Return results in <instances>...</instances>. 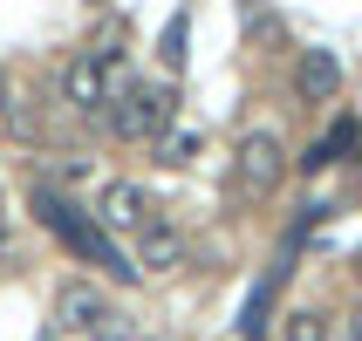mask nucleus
<instances>
[{
	"mask_svg": "<svg viewBox=\"0 0 362 341\" xmlns=\"http://www.w3.org/2000/svg\"><path fill=\"white\" fill-rule=\"evenodd\" d=\"M35 219L48 225V232H55V239L69 246L76 260L103 266V273H117V280H137V266H130V260L117 253V239H110V232H103V225L89 219V212H82V205H69L62 191H48V184H35Z\"/></svg>",
	"mask_w": 362,
	"mask_h": 341,
	"instance_id": "1",
	"label": "nucleus"
},
{
	"mask_svg": "<svg viewBox=\"0 0 362 341\" xmlns=\"http://www.w3.org/2000/svg\"><path fill=\"white\" fill-rule=\"evenodd\" d=\"M171 109H178V96L171 89H144V82H123L117 96H110V130H117L123 143H144V137H164L171 130Z\"/></svg>",
	"mask_w": 362,
	"mask_h": 341,
	"instance_id": "2",
	"label": "nucleus"
},
{
	"mask_svg": "<svg viewBox=\"0 0 362 341\" xmlns=\"http://www.w3.org/2000/svg\"><path fill=\"white\" fill-rule=\"evenodd\" d=\"M281 171H287L281 137H274V130H246L240 150H233V191H240V198H267V191L281 184Z\"/></svg>",
	"mask_w": 362,
	"mask_h": 341,
	"instance_id": "3",
	"label": "nucleus"
},
{
	"mask_svg": "<svg viewBox=\"0 0 362 341\" xmlns=\"http://www.w3.org/2000/svg\"><path fill=\"white\" fill-rule=\"evenodd\" d=\"M123 82H130L123 68H110V61H96V55H76L69 68H62V96L89 116V109H110V96H117Z\"/></svg>",
	"mask_w": 362,
	"mask_h": 341,
	"instance_id": "4",
	"label": "nucleus"
},
{
	"mask_svg": "<svg viewBox=\"0 0 362 341\" xmlns=\"http://www.w3.org/2000/svg\"><path fill=\"white\" fill-rule=\"evenodd\" d=\"M96 225L103 232H144V225H158V205L144 198V184L117 178V184H103V198H96Z\"/></svg>",
	"mask_w": 362,
	"mask_h": 341,
	"instance_id": "5",
	"label": "nucleus"
},
{
	"mask_svg": "<svg viewBox=\"0 0 362 341\" xmlns=\"http://www.w3.org/2000/svg\"><path fill=\"white\" fill-rule=\"evenodd\" d=\"M294 89H301L308 102H335V96H342V61L328 55V48H301V61H294Z\"/></svg>",
	"mask_w": 362,
	"mask_h": 341,
	"instance_id": "6",
	"label": "nucleus"
},
{
	"mask_svg": "<svg viewBox=\"0 0 362 341\" xmlns=\"http://www.w3.org/2000/svg\"><path fill=\"white\" fill-rule=\"evenodd\" d=\"M130 266H137V273H178V266H185V239L164 219L144 225V232H137V260H130Z\"/></svg>",
	"mask_w": 362,
	"mask_h": 341,
	"instance_id": "7",
	"label": "nucleus"
},
{
	"mask_svg": "<svg viewBox=\"0 0 362 341\" xmlns=\"http://www.w3.org/2000/svg\"><path fill=\"white\" fill-rule=\"evenodd\" d=\"M103 321V294L89 280H69L55 294V328H69V335H89V328Z\"/></svg>",
	"mask_w": 362,
	"mask_h": 341,
	"instance_id": "8",
	"label": "nucleus"
},
{
	"mask_svg": "<svg viewBox=\"0 0 362 341\" xmlns=\"http://www.w3.org/2000/svg\"><path fill=\"white\" fill-rule=\"evenodd\" d=\"M356 137H362V123H356V116H335V130H328L322 143H308V157H301V171H328V164L342 157V150H349V143H356Z\"/></svg>",
	"mask_w": 362,
	"mask_h": 341,
	"instance_id": "9",
	"label": "nucleus"
},
{
	"mask_svg": "<svg viewBox=\"0 0 362 341\" xmlns=\"http://www.w3.org/2000/svg\"><path fill=\"white\" fill-rule=\"evenodd\" d=\"M199 143H205V130H192V123H171L158 137V164H171V171H185V164L199 157Z\"/></svg>",
	"mask_w": 362,
	"mask_h": 341,
	"instance_id": "10",
	"label": "nucleus"
},
{
	"mask_svg": "<svg viewBox=\"0 0 362 341\" xmlns=\"http://www.w3.org/2000/svg\"><path fill=\"white\" fill-rule=\"evenodd\" d=\"M185 41H192V14L178 7V14L164 20V35H158V55H164V68H185V55H192Z\"/></svg>",
	"mask_w": 362,
	"mask_h": 341,
	"instance_id": "11",
	"label": "nucleus"
},
{
	"mask_svg": "<svg viewBox=\"0 0 362 341\" xmlns=\"http://www.w3.org/2000/svg\"><path fill=\"white\" fill-rule=\"evenodd\" d=\"M281 341H328V314L322 307H294L281 321Z\"/></svg>",
	"mask_w": 362,
	"mask_h": 341,
	"instance_id": "12",
	"label": "nucleus"
},
{
	"mask_svg": "<svg viewBox=\"0 0 362 341\" xmlns=\"http://www.w3.org/2000/svg\"><path fill=\"white\" fill-rule=\"evenodd\" d=\"M89 341H137V321H130L123 307H103V321L89 328Z\"/></svg>",
	"mask_w": 362,
	"mask_h": 341,
	"instance_id": "13",
	"label": "nucleus"
},
{
	"mask_svg": "<svg viewBox=\"0 0 362 341\" xmlns=\"http://www.w3.org/2000/svg\"><path fill=\"white\" fill-rule=\"evenodd\" d=\"M342 341H362V307L349 314V335H342Z\"/></svg>",
	"mask_w": 362,
	"mask_h": 341,
	"instance_id": "14",
	"label": "nucleus"
},
{
	"mask_svg": "<svg viewBox=\"0 0 362 341\" xmlns=\"http://www.w3.org/2000/svg\"><path fill=\"white\" fill-rule=\"evenodd\" d=\"M7 102H14V89H7V68H0V116H7Z\"/></svg>",
	"mask_w": 362,
	"mask_h": 341,
	"instance_id": "15",
	"label": "nucleus"
},
{
	"mask_svg": "<svg viewBox=\"0 0 362 341\" xmlns=\"http://www.w3.org/2000/svg\"><path fill=\"white\" fill-rule=\"evenodd\" d=\"M0 253H7V219H0Z\"/></svg>",
	"mask_w": 362,
	"mask_h": 341,
	"instance_id": "16",
	"label": "nucleus"
}]
</instances>
